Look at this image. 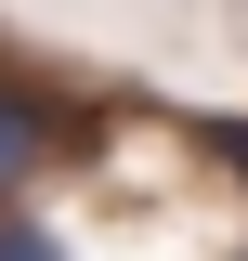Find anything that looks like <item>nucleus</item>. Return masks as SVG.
Masks as SVG:
<instances>
[{
    "instance_id": "nucleus-1",
    "label": "nucleus",
    "mask_w": 248,
    "mask_h": 261,
    "mask_svg": "<svg viewBox=\"0 0 248 261\" xmlns=\"http://www.w3.org/2000/svg\"><path fill=\"white\" fill-rule=\"evenodd\" d=\"M53 144H65V118H53V92H39V79H13V65H0V209H13V196H27L39 170H53Z\"/></svg>"
},
{
    "instance_id": "nucleus-2",
    "label": "nucleus",
    "mask_w": 248,
    "mask_h": 261,
    "mask_svg": "<svg viewBox=\"0 0 248 261\" xmlns=\"http://www.w3.org/2000/svg\"><path fill=\"white\" fill-rule=\"evenodd\" d=\"M0 261H65V235L27 222V209H0Z\"/></svg>"
}]
</instances>
